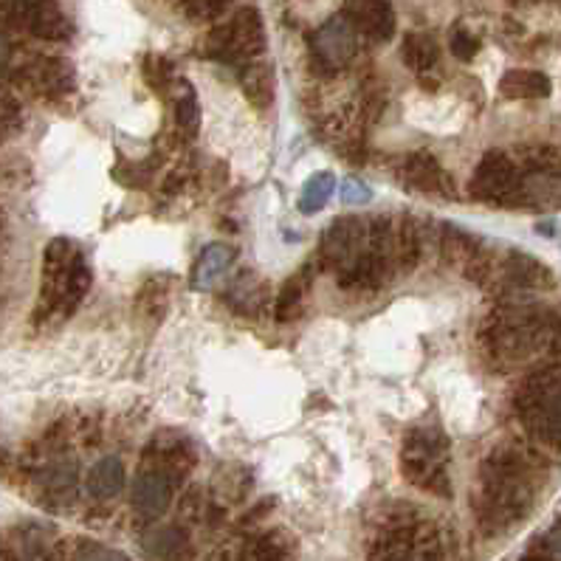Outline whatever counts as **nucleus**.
I'll list each match as a JSON object with an SVG mask.
<instances>
[{
	"mask_svg": "<svg viewBox=\"0 0 561 561\" xmlns=\"http://www.w3.org/2000/svg\"><path fill=\"white\" fill-rule=\"evenodd\" d=\"M482 347L500 370L536 364L561 351V317L548 305L511 302L482 328Z\"/></svg>",
	"mask_w": 561,
	"mask_h": 561,
	"instance_id": "1",
	"label": "nucleus"
},
{
	"mask_svg": "<svg viewBox=\"0 0 561 561\" xmlns=\"http://www.w3.org/2000/svg\"><path fill=\"white\" fill-rule=\"evenodd\" d=\"M539 474L525 451L500 446L480 466L477 516L489 534H505L534 511Z\"/></svg>",
	"mask_w": 561,
	"mask_h": 561,
	"instance_id": "2",
	"label": "nucleus"
},
{
	"mask_svg": "<svg viewBox=\"0 0 561 561\" xmlns=\"http://www.w3.org/2000/svg\"><path fill=\"white\" fill-rule=\"evenodd\" d=\"M88 288H91V268L77 245L66 238L51 240L43 254L41 302L34 319L43 322L48 317H71L85 299Z\"/></svg>",
	"mask_w": 561,
	"mask_h": 561,
	"instance_id": "3",
	"label": "nucleus"
},
{
	"mask_svg": "<svg viewBox=\"0 0 561 561\" xmlns=\"http://www.w3.org/2000/svg\"><path fill=\"white\" fill-rule=\"evenodd\" d=\"M514 410L530 440L561 451V364H545L525 376L514 392Z\"/></svg>",
	"mask_w": 561,
	"mask_h": 561,
	"instance_id": "4",
	"label": "nucleus"
},
{
	"mask_svg": "<svg viewBox=\"0 0 561 561\" xmlns=\"http://www.w3.org/2000/svg\"><path fill=\"white\" fill-rule=\"evenodd\" d=\"M449 437L435 426L412 430L403 437L401 471L403 477L426 494L449 496Z\"/></svg>",
	"mask_w": 561,
	"mask_h": 561,
	"instance_id": "5",
	"label": "nucleus"
},
{
	"mask_svg": "<svg viewBox=\"0 0 561 561\" xmlns=\"http://www.w3.org/2000/svg\"><path fill=\"white\" fill-rule=\"evenodd\" d=\"M268 37H265L263 14L257 7H240L229 21L211 28L204 41V54L224 66H249L263 57Z\"/></svg>",
	"mask_w": 561,
	"mask_h": 561,
	"instance_id": "6",
	"label": "nucleus"
},
{
	"mask_svg": "<svg viewBox=\"0 0 561 561\" xmlns=\"http://www.w3.org/2000/svg\"><path fill=\"white\" fill-rule=\"evenodd\" d=\"M370 561H443V545L430 522H398L373 545Z\"/></svg>",
	"mask_w": 561,
	"mask_h": 561,
	"instance_id": "7",
	"label": "nucleus"
},
{
	"mask_svg": "<svg viewBox=\"0 0 561 561\" xmlns=\"http://www.w3.org/2000/svg\"><path fill=\"white\" fill-rule=\"evenodd\" d=\"M522 184V170L508 152L489 150L480 159L477 170L471 172L469 192L471 198L482 201V204L496 206H514L516 192Z\"/></svg>",
	"mask_w": 561,
	"mask_h": 561,
	"instance_id": "8",
	"label": "nucleus"
},
{
	"mask_svg": "<svg viewBox=\"0 0 561 561\" xmlns=\"http://www.w3.org/2000/svg\"><path fill=\"white\" fill-rule=\"evenodd\" d=\"M358 46H362V37H358L356 28L344 21L342 14L324 21L317 32L311 34V62L317 68V73H336L342 68L351 66L356 60Z\"/></svg>",
	"mask_w": 561,
	"mask_h": 561,
	"instance_id": "9",
	"label": "nucleus"
},
{
	"mask_svg": "<svg viewBox=\"0 0 561 561\" xmlns=\"http://www.w3.org/2000/svg\"><path fill=\"white\" fill-rule=\"evenodd\" d=\"M18 85L28 88L43 100H62L73 91V66L62 57H32V60L14 66L9 73Z\"/></svg>",
	"mask_w": 561,
	"mask_h": 561,
	"instance_id": "10",
	"label": "nucleus"
},
{
	"mask_svg": "<svg viewBox=\"0 0 561 561\" xmlns=\"http://www.w3.org/2000/svg\"><path fill=\"white\" fill-rule=\"evenodd\" d=\"M364 243H367V220L358 218V215H344V218L333 220L322 234L319 257H322L324 268L336 271L342 277L344 271L353 268Z\"/></svg>",
	"mask_w": 561,
	"mask_h": 561,
	"instance_id": "11",
	"label": "nucleus"
},
{
	"mask_svg": "<svg viewBox=\"0 0 561 561\" xmlns=\"http://www.w3.org/2000/svg\"><path fill=\"white\" fill-rule=\"evenodd\" d=\"M133 508L139 511L147 519H159L167 508L172 505L175 496V471L152 462L147 469L139 471L136 482H133Z\"/></svg>",
	"mask_w": 561,
	"mask_h": 561,
	"instance_id": "12",
	"label": "nucleus"
},
{
	"mask_svg": "<svg viewBox=\"0 0 561 561\" xmlns=\"http://www.w3.org/2000/svg\"><path fill=\"white\" fill-rule=\"evenodd\" d=\"M342 18L367 43H387L396 34V9L390 0H344Z\"/></svg>",
	"mask_w": 561,
	"mask_h": 561,
	"instance_id": "13",
	"label": "nucleus"
},
{
	"mask_svg": "<svg viewBox=\"0 0 561 561\" xmlns=\"http://www.w3.org/2000/svg\"><path fill=\"white\" fill-rule=\"evenodd\" d=\"M502 288H508L511 294H528V291H545L553 288V274L545 263L525 254V251H508L500 265H494V277Z\"/></svg>",
	"mask_w": 561,
	"mask_h": 561,
	"instance_id": "14",
	"label": "nucleus"
},
{
	"mask_svg": "<svg viewBox=\"0 0 561 561\" xmlns=\"http://www.w3.org/2000/svg\"><path fill=\"white\" fill-rule=\"evenodd\" d=\"M398 179L403 186L410 190L426 192V195H446V198H455V184H451L449 172L443 170L440 161L435 156H426V152H412V156H403L398 161Z\"/></svg>",
	"mask_w": 561,
	"mask_h": 561,
	"instance_id": "15",
	"label": "nucleus"
},
{
	"mask_svg": "<svg viewBox=\"0 0 561 561\" xmlns=\"http://www.w3.org/2000/svg\"><path fill=\"white\" fill-rule=\"evenodd\" d=\"M26 34L43 43H66L73 37V23L54 0H32L26 14Z\"/></svg>",
	"mask_w": 561,
	"mask_h": 561,
	"instance_id": "16",
	"label": "nucleus"
},
{
	"mask_svg": "<svg viewBox=\"0 0 561 561\" xmlns=\"http://www.w3.org/2000/svg\"><path fill=\"white\" fill-rule=\"evenodd\" d=\"M141 550L150 561H190L192 539L179 525H152L141 534Z\"/></svg>",
	"mask_w": 561,
	"mask_h": 561,
	"instance_id": "17",
	"label": "nucleus"
},
{
	"mask_svg": "<svg viewBox=\"0 0 561 561\" xmlns=\"http://www.w3.org/2000/svg\"><path fill=\"white\" fill-rule=\"evenodd\" d=\"M12 559L14 561H60V548L51 528L41 522H26L12 530Z\"/></svg>",
	"mask_w": 561,
	"mask_h": 561,
	"instance_id": "18",
	"label": "nucleus"
},
{
	"mask_svg": "<svg viewBox=\"0 0 561 561\" xmlns=\"http://www.w3.org/2000/svg\"><path fill=\"white\" fill-rule=\"evenodd\" d=\"M514 206L525 209H561V179L541 172H522V184Z\"/></svg>",
	"mask_w": 561,
	"mask_h": 561,
	"instance_id": "19",
	"label": "nucleus"
},
{
	"mask_svg": "<svg viewBox=\"0 0 561 561\" xmlns=\"http://www.w3.org/2000/svg\"><path fill=\"white\" fill-rule=\"evenodd\" d=\"M240 88H243L245 100L257 111H268L274 105V91H277V73L271 62H249L240 68Z\"/></svg>",
	"mask_w": 561,
	"mask_h": 561,
	"instance_id": "20",
	"label": "nucleus"
},
{
	"mask_svg": "<svg viewBox=\"0 0 561 561\" xmlns=\"http://www.w3.org/2000/svg\"><path fill=\"white\" fill-rule=\"evenodd\" d=\"M550 82L548 73L534 71V68H511L502 73L500 93L508 100H545L550 96Z\"/></svg>",
	"mask_w": 561,
	"mask_h": 561,
	"instance_id": "21",
	"label": "nucleus"
},
{
	"mask_svg": "<svg viewBox=\"0 0 561 561\" xmlns=\"http://www.w3.org/2000/svg\"><path fill=\"white\" fill-rule=\"evenodd\" d=\"M85 489L93 500H116L125 489V466L119 457H102L100 462H93L85 477Z\"/></svg>",
	"mask_w": 561,
	"mask_h": 561,
	"instance_id": "22",
	"label": "nucleus"
},
{
	"mask_svg": "<svg viewBox=\"0 0 561 561\" xmlns=\"http://www.w3.org/2000/svg\"><path fill=\"white\" fill-rule=\"evenodd\" d=\"M234 257H238V251L231 249V245H226V243L206 245V249L201 251V257H198V263H195V268H192V285H195V288H201V291L211 288V285L218 283L226 271H229V265L234 263Z\"/></svg>",
	"mask_w": 561,
	"mask_h": 561,
	"instance_id": "23",
	"label": "nucleus"
},
{
	"mask_svg": "<svg viewBox=\"0 0 561 561\" xmlns=\"http://www.w3.org/2000/svg\"><path fill=\"white\" fill-rule=\"evenodd\" d=\"M401 60L403 66L410 68L415 73H426L440 62V46L432 34L426 32H410L403 37V46H401Z\"/></svg>",
	"mask_w": 561,
	"mask_h": 561,
	"instance_id": "24",
	"label": "nucleus"
},
{
	"mask_svg": "<svg viewBox=\"0 0 561 561\" xmlns=\"http://www.w3.org/2000/svg\"><path fill=\"white\" fill-rule=\"evenodd\" d=\"M175 96H172V107H175V122H179V130L184 136H195L201 127V105L198 96H195V88L190 82H175L170 88Z\"/></svg>",
	"mask_w": 561,
	"mask_h": 561,
	"instance_id": "25",
	"label": "nucleus"
},
{
	"mask_svg": "<svg viewBox=\"0 0 561 561\" xmlns=\"http://www.w3.org/2000/svg\"><path fill=\"white\" fill-rule=\"evenodd\" d=\"M333 192H336V175L333 172H317V175L305 181L302 195H299V211L302 215H317L333 198Z\"/></svg>",
	"mask_w": 561,
	"mask_h": 561,
	"instance_id": "26",
	"label": "nucleus"
},
{
	"mask_svg": "<svg viewBox=\"0 0 561 561\" xmlns=\"http://www.w3.org/2000/svg\"><path fill=\"white\" fill-rule=\"evenodd\" d=\"M396 226V257L398 271L415 268L417 257H421V231L412 218H401Z\"/></svg>",
	"mask_w": 561,
	"mask_h": 561,
	"instance_id": "27",
	"label": "nucleus"
},
{
	"mask_svg": "<svg viewBox=\"0 0 561 561\" xmlns=\"http://www.w3.org/2000/svg\"><path fill=\"white\" fill-rule=\"evenodd\" d=\"M308 271H299L297 277H291L288 283L279 288V297L277 302H274V313H277L279 322H291L294 317L299 313V308H302V297L305 291H308Z\"/></svg>",
	"mask_w": 561,
	"mask_h": 561,
	"instance_id": "28",
	"label": "nucleus"
},
{
	"mask_svg": "<svg viewBox=\"0 0 561 561\" xmlns=\"http://www.w3.org/2000/svg\"><path fill=\"white\" fill-rule=\"evenodd\" d=\"M41 485L48 500H66L77 489V466L73 462H54L43 471Z\"/></svg>",
	"mask_w": 561,
	"mask_h": 561,
	"instance_id": "29",
	"label": "nucleus"
},
{
	"mask_svg": "<svg viewBox=\"0 0 561 561\" xmlns=\"http://www.w3.org/2000/svg\"><path fill=\"white\" fill-rule=\"evenodd\" d=\"M226 299H229V302L243 313H257L260 302H263V297H260L257 285H254L251 274H245V277H240L238 283L231 285L229 294H226Z\"/></svg>",
	"mask_w": 561,
	"mask_h": 561,
	"instance_id": "30",
	"label": "nucleus"
},
{
	"mask_svg": "<svg viewBox=\"0 0 561 561\" xmlns=\"http://www.w3.org/2000/svg\"><path fill=\"white\" fill-rule=\"evenodd\" d=\"M175 3H179L190 18H195V21H215V18H220V14L234 3V0H175Z\"/></svg>",
	"mask_w": 561,
	"mask_h": 561,
	"instance_id": "31",
	"label": "nucleus"
},
{
	"mask_svg": "<svg viewBox=\"0 0 561 561\" xmlns=\"http://www.w3.org/2000/svg\"><path fill=\"white\" fill-rule=\"evenodd\" d=\"M449 46H451V54H455L460 62H471L477 57V51H480V41H477L474 34L462 26V23H460V26L451 28Z\"/></svg>",
	"mask_w": 561,
	"mask_h": 561,
	"instance_id": "32",
	"label": "nucleus"
},
{
	"mask_svg": "<svg viewBox=\"0 0 561 561\" xmlns=\"http://www.w3.org/2000/svg\"><path fill=\"white\" fill-rule=\"evenodd\" d=\"M71 561H127L122 550H113L100 541H82L80 548L73 550Z\"/></svg>",
	"mask_w": 561,
	"mask_h": 561,
	"instance_id": "33",
	"label": "nucleus"
},
{
	"mask_svg": "<svg viewBox=\"0 0 561 561\" xmlns=\"http://www.w3.org/2000/svg\"><path fill=\"white\" fill-rule=\"evenodd\" d=\"M21 125V102L18 96L0 88V141L7 133H12L14 127Z\"/></svg>",
	"mask_w": 561,
	"mask_h": 561,
	"instance_id": "34",
	"label": "nucleus"
},
{
	"mask_svg": "<svg viewBox=\"0 0 561 561\" xmlns=\"http://www.w3.org/2000/svg\"><path fill=\"white\" fill-rule=\"evenodd\" d=\"M536 556H541L545 561H561V519L541 539V550Z\"/></svg>",
	"mask_w": 561,
	"mask_h": 561,
	"instance_id": "35",
	"label": "nucleus"
},
{
	"mask_svg": "<svg viewBox=\"0 0 561 561\" xmlns=\"http://www.w3.org/2000/svg\"><path fill=\"white\" fill-rule=\"evenodd\" d=\"M373 192L356 179H344L342 181V201L344 204H364V201H370Z\"/></svg>",
	"mask_w": 561,
	"mask_h": 561,
	"instance_id": "36",
	"label": "nucleus"
},
{
	"mask_svg": "<svg viewBox=\"0 0 561 561\" xmlns=\"http://www.w3.org/2000/svg\"><path fill=\"white\" fill-rule=\"evenodd\" d=\"M12 68H14L12 41H9V34L0 28V77H3V73H12Z\"/></svg>",
	"mask_w": 561,
	"mask_h": 561,
	"instance_id": "37",
	"label": "nucleus"
},
{
	"mask_svg": "<svg viewBox=\"0 0 561 561\" xmlns=\"http://www.w3.org/2000/svg\"><path fill=\"white\" fill-rule=\"evenodd\" d=\"M511 3H522V0H511Z\"/></svg>",
	"mask_w": 561,
	"mask_h": 561,
	"instance_id": "38",
	"label": "nucleus"
}]
</instances>
